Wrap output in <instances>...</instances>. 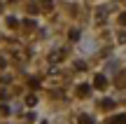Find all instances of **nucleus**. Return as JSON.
Returning a JSON list of instances; mask_svg holds the SVG:
<instances>
[{
  "mask_svg": "<svg viewBox=\"0 0 126 124\" xmlns=\"http://www.w3.org/2000/svg\"><path fill=\"white\" fill-rule=\"evenodd\" d=\"M70 40H72V42L79 40V31H70Z\"/></svg>",
  "mask_w": 126,
  "mask_h": 124,
  "instance_id": "10",
  "label": "nucleus"
},
{
  "mask_svg": "<svg viewBox=\"0 0 126 124\" xmlns=\"http://www.w3.org/2000/svg\"><path fill=\"white\" fill-rule=\"evenodd\" d=\"M75 70H86V63L84 61H75Z\"/></svg>",
  "mask_w": 126,
  "mask_h": 124,
  "instance_id": "9",
  "label": "nucleus"
},
{
  "mask_svg": "<svg viewBox=\"0 0 126 124\" xmlns=\"http://www.w3.org/2000/svg\"><path fill=\"white\" fill-rule=\"evenodd\" d=\"M23 26H26V28H35V21H33V19H26V21H23Z\"/></svg>",
  "mask_w": 126,
  "mask_h": 124,
  "instance_id": "11",
  "label": "nucleus"
},
{
  "mask_svg": "<svg viewBox=\"0 0 126 124\" xmlns=\"http://www.w3.org/2000/svg\"><path fill=\"white\" fill-rule=\"evenodd\" d=\"M63 56H65V49H56V52H51V54H49V61H51V63H56V61H61Z\"/></svg>",
  "mask_w": 126,
  "mask_h": 124,
  "instance_id": "3",
  "label": "nucleus"
},
{
  "mask_svg": "<svg viewBox=\"0 0 126 124\" xmlns=\"http://www.w3.org/2000/svg\"><path fill=\"white\" fill-rule=\"evenodd\" d=\"M119 23H122V26H126V12L119 14Z\"/></svg>",
  "mask_w": 126,
  "mask_h": 124,
  "instance_id": "15",
  "label": "nucleus"
},
{
  "mask_svg": "<svg viewBox=\"0 0 126 124\" xmlns=\"http://www.w3.org/2000/svg\"><path fill=\"white\" fill-rule=\"evenodd\" d=\"M7 112H9V108H7V106H0V115H7Z\"/></svg>",
  "mask_w": 126,
  "mask_h": 124,
  "instance_id": "16",
  "label": "nucleus"
},
{
  "mask_svg": "<svg viewBox=\"0 0 126 124\" xmlns=\"http://www.w3.org/2000/svg\"><path fill=\"white\" fill-rule=\"evenodd\" d=\"M100 108H103V110H112L114 101H112V98H103V101H100Z\"/></svg>",
  "mask_w": 126,
  "mask_h": 124,
  "instance_id": "5",
  "label": "nucleus"
},
{
  "mask_svg": "<svg viewBox=\"0 0 126 124\" xmlns=\"http://www.w3.org/2000/svg\"><path fill=\"white\" fill-rule=\"evenodd\" d=\"M35 101H37L35 96H28V98H26V103H28V106H35Z\"/></svg>",
  "mask_w": 126,
  "mask_h": 124,
  "instance_id": "14",
  "label": "nucleus"
},
{
  "mask_svg": "<svg viewBox=\"0 0 126 124\" xmlns=\"http://www.w3.org/2000/svg\"><path fill=\"white\" fill-rule=\"evenodd\" d=\"M0 68H5V59H2V56H0Z\"/></svg>",
  "mask_w": 126,
  "mask_h": 124,
  "instance_id": "17",
  "label": "nucleus"
},
{
  "mask_svg": "<svg viewBox=\"0 0 126 124\" xmlns=\"http://www.w3.org/2000/svg\"><path fill=\"white\" fill-rule=\"evenodd\" d=\"M31 87H33V89H40V80L33 77V80H31Z\"/></svg>",
  "mask_w": 126,
  "mask_h": 124,
  "instance_id": "12",
  "label": "nucleus"
},
{
  "mask_svg": "<svg viewBox=\"0 0 126 124\" xmlns=\"http://www.w3.org/2000/svg\"><path fill=\"white\" fill-rule=\"evenodd\" d=\"M105 12H108V9H98V14H96V19H98V21H105V19H108V14H105Z\"/></svg>",
  "mask_w": 126,
  "mask_h": 124,
  "instance_id": "7",
  "label": "nucleus"
},
{
  "mask_svg": "<svg viewBox=\"0 0 126 124\" xmlns=\"http://www.w3.org/2000/svg\"><path fill=\"white\" fill-rule=\"evenodd\" d=\"M79 124H96L91 115H79Z\"/></svg>",
  "mask_w": 126,
  "mask_h": 124,
  "instance_id": "6",
  "label": "nucleus"
},
{
  "mask_svg": "<svg viewBox=\"0 0 126 124\" xmlns=\"http://www.w3.org/2000/svg\"><path fill=\"white\" fill-rule=\"evenodd\" d=\"M117 40H119V42H126V31L119 33V35H117Z\"/></svg>",
  "mask_w": 126,
  "mask_h": 124,
  "instance_id": "13",
  "label": "nucleus"
},
{
  "mask_svg": "<svg viewBox=\"0 0 126 124\" xmlns=\"http://www.w3.org/2000/svg\"><path fill=\"white\" fill-rule=\"evenodd\" d=\"M89 94H91V87H89V84H79V87H77V96H79V98H86Z\"/></svg>",
  "mask_w": 126,
  "mask_h": 124,
  "instance_id": "2",
  "label": "nucleus"
},
{
  "mask_svg": "<svg viewBox=\"0 0 126 124\" xmlns=\"http://www.w3.org/2000/svg\"><path fill=\"white\" fill-rule=\"evenodd\" d=\"M108 124H126V112H122V115H114V117H110Z\"/></svg>",
  "mask_w": 126,
  "mask_h": 124,
  "instance_id": "4",
  "label": "nucleus"
},
{
  "mask_svg": "<svg viewBox=\"0 0 126 124\" xmlns=\"http://www.w3.org/2000/svg\"><path fill=\"white\" fill-rule=\"evenodd\" d=\"M7 26H9V28H16V26H19V21H16L14 17H7Z\"/></svg>",
  "mask_w": 126,
  "mask_h": 124,
  "instance_id": "8",
  "label": "nucleus"
},
{
  "mask_svg": "<svg viewBox=\"0 0 126 124\" xmlns=\"http://www.w3.org/2000/svg\"><path fill=\"white\" fill-rule=\"evenodd\" d=\"M105 84H108V77L105 75H96L94 77V87L96 89H105Z\"/></svg>",
  "mask_w": 126,
  "mask_h": 124,
  "instance_id": "1",
  "label": "nucleus"
}]
</instances>
